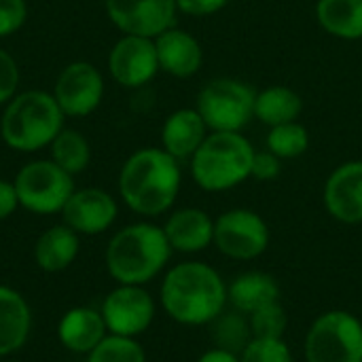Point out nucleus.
I'll return each instance as SVG.
<instances>
[{
	"label": "nucleus",
	"instance_id": "f257e3e1",
	"mask_svg": "<svg viewBox=\"0 0 362 362\" xmlns=\"http://www.w3.org/2000/svg\"><path fill=\"white\" fill-rule=\"evenodd\" d=\"M159 301L174 322L204 327L227 310V282L208 263L182 261L165 272Z\"/></svg>",
	"mask_w": 362,
	"mask_h": 362
},
{
	"label": "nucleus",
	"instance_id": "f03ea898",
	"mask_svg": "<svg viewBox=\"0 0 362 362\" xmlns=\"http://www.w3.org/2000/svg\"><path fill=\"white\" fill-rule=\"evenodd\" d=\"M182 172L178 159L163 148H140L127 157L119 172V193L125 206L140 216L168 212L180 193Z\"/></svg>",
	"mask_w": 362,
	"mask_h": 362
},
{
	"label": "nucleus",
	"instance_id": "7ed1b4c3",
	"mask_svg": "<svg viewBox=\"0 0 362 362\" xmlns=\"http://www.w3.org/2000/svg\"><path fill=\"white\" fill-rule=\"evenodd\" d=\"M163 227L134 223L119 229L106 246V269L117 284L144 286L155 280L172 257Z\"/></svg>",
	"mask_w": 362,
	"mask_h": 362
},
{
	"label": "nucleus",
	"instance_id": "20e7f679",
	"mask_svg": "<svg viewBox=\"0 0 362 362\" xmlns=\"http://www.w3.org/2000/svg\"><path fill=\"white\" fill-rule=\"evenodd\" d=\"M64 112L53 93L32 89L15 95L0 121L4 144L19 153H34L49 146L64 129Z\"/></svg>",
	"mask_w": 362,
	"mask_h": 362
},
{
	"label": "nucleus",
	"instance_id": "39448f33",
	"mask_svg": "<svg viewBox=\"0 0 362 362\" xmlns=\"http://www.w3.org/2000/svg\"><path fill=\"white\" fill-rule=\"evenodd\" d=\"M255 146L242 132H210L191 157V174L208 193L229 191L250 178Z\"/></svg>",
	"mask_w": 362,
	"mask_h": 362
},
{
	"label": "nucleus",
	"instance_id": "423d86ee",
	"mask_svg": "<svg viewBox=\"0 0 362 362\" xmlns=\"http://www.w3.org/2000/svg\"><path fill=\"white\" fill-rule=\"evenodd\" d=\"M305 362H362V320L352 312L320 314L303 339Z\"/></svg>",
	"mask_w": 362,
	"mask_h": 362
},
{
	"label": "nucleus",
	"instance_id": "0eeeda50",
	"mask_svg": "<svg viewBox=\"0 0 362 362\" xmlns=\"http://www.w3.org/2000/svg\"><path fill=\"white\" fill-rule=\"evenodd\" d=\"M257 91L238 78H214L197 95V112L210 132H242L255 117Z\"/></svg>",
	"mask_w": 362,
	"mask_h": 362
},
{
	"label": "nucleus",
	"instance_id": "6e6552de",
	"mask_svg": "<svg viewBox=\"0 0 362 362\" xmlns=\"http://www.w3.org/2000/svg\"><path fill=\"white\" fill-rule=\"evenodd\" d=\"M19 206L32 214H62L66 202L74 193V178L51 159L25 163L15 176Z\"/></svg>",
	"mask_w": 362,
	"mask_h": 362
},
{
	"label": "nucleus",
	"instance_id": "1a4fd4ad",
	"mask_svg": "<svg viewBox=\"0 0 362 362\" xmlns=\"http://www.w3.org/2000/svg\"><path fill=\"white\" fill-rule=\"evenodd\" d=\"M216 250L233 261H255L269 246V227L261 214L248 208H233L214 218Z\"/></svg>",
	"mask_w": 362,
	"mask_h": 362
},
{
	"label": "nucleus",
	"instance_id": "9d476101",
	"mask_svg": "<svg viewBox=\"0 0 362 362\" xmlns=\"http://www.w3.org/2000/svg\"><path fill=\"white\" fill-rule=\"evenodd\" d=\"M155 299L144 286L136 284H117L112 288L100 308V314L106 322V329L110 335L121 337H138L155 320Z\"/></svg>",
	"mask_w": 362,
	"mask_h": 362
},
{
	"label": "nucleus",
	"instance_id": "9b49d317",
	"mask_svg": "<svg viewBox=\"0 0 362 362\" xmlns=\"http://www.w3.org/2000/svg\"><path fill=\"white\" fill-rule=\"evenodd\" d=\"M110 21L123 34L157 38L176 25V0H106Z\"/></svg>",
	"mask_w": 362,
	"mask_h": 362
},
{
	"label": "nucleus",
	"instance_id": "f8f14e48",
	"mask_svg": "<svg viewBox=\"0 0 362 362\" xmlns=\"http://www.w3.org/2000/svg\"><path fill=\"white\" fill-rule=\"evenodd\" d=\"M53 98L66 117H87L104 98V78L93 64L72 62L59 72Z\"/></svg>",
	"mask_w": 362,
	"mask_h": 362
},
{
	"label": "nucleus",
	"instance_id": "ddd939ff",
	"mask_svg": "<svg viewBox=\"0 0 362 362\" xmlns=\"http://www.w3.org/2000/svg\"><path fill=\"white\" fill-rule=\"evenodd\" d=\"M110 76L127 89L142 87L155 78L159 72V59L155 49V38L125 34L115 42L108 55Z\"/></svg>",
	"mask_w": 362,
	"mask_h": 362
},
{
	"label": "nucleus",
	"instance_id": "4468645a",
	"mask_svg": "<svg viewBox=\"0 0 362 362\" xmlns=\"http://www.w3.org/2000/svg\"><path fill=\"white\" fill-rule=\"evenodd\" d=\"M119 214V206L115 197L95 187L74 189L70 199L62 210L64 225H68L78 235H98L108 231Z\"/></svg>",
	"mask_w": 362,
	"mask_h": 362
},
{
	"label": "nucleus",
	"instance_id": "2eb2a0df",
	"mask_svg": "<svg viewBox=\"0 0 362 362\" xmlns=\"http://www.w3.org/2000/svg\"><path fill=\"white\" fill-rule=\"evenodd\" d=\"M327 212L344 225L362 223V159L337 165L322 191Z\"/></svg>",
	"mask_w": 362,
	"mask_h": 362
},
{
	"label": "nucleus",
	"instance_id": "dca6fc26",
	"mask_svg": "<svg viewBox=\"0 0 362 362\" xmlns=\"http://www.w3.org/2000/svg\"><path fill=\"white\" fill-rule=\"evenodd\" d=\"M159 70L176 76V78H189L195 72H199L204 64V51L199 40L180 28H170L161 32L155 38Z\"/></svg>",
	"mask_w": 362,
	"mask_h": 362
},
{
	"label": "nucleus",
	"instance_id": "f3484780",
	"mask_svg": "<svg viewBox=\"0 0 362 362\" xmlns=\"http://www.w3.org/2000/svg\"><path fill=\"white\" fill-rule=\"evenodd\" d=\"M163 233L172 250L195 255L214 242V218L202 208H178L168 216Z\"/></svg>",
	"mask_w": 362,
	"mask_h": 362
},
{
	"label": "nucleus",
	"instance_id": "a211bd4d",
	"mask_svg": "<svg viewBox=\"0 0 362 362\" xmlns=\"http://www.w3.org/2000/svg\"><path fill=\"white\" fill-rule=\"evenodd\" d=\"M108 335L100 310L78 305L68 310L57 322V339L72 354H89Z\"/></svg>",
	"mask_w": 362,
	"mask_h": 362
},
{
	"label": "nucleus",
	"instance_id": "6ab92c4d",
	"mask_svg": "<svg viewBox=\"0 0 362 362\" xmlns=\"http://www.w3.org/2000/svg\"><path fill=\"white\" fill-rule=\"evenodd\" d=\"M32 331V310L25 297L0 284V358L19 352Z\"/></svg>",
	"mask_w": 362,
	"mask_h": 362
},
{
	"label": "nucleus",
	"instance_id": "aec40b11",
	"mask_svg": "<svg viewBox=\"0 0 362 362\" xmlns=\"http://www.w3.org/2000/svg\"><path fill=\"white\" fill-rule=\"evenodd\" d=\"M210 129L197 108H180L172 112L161 127V148L174 159H191Z\"/></svg>",
	"mask_w": 362,
	"mask_h": 362
},
{
	"label": "nucleus",
	"instance_id": "412c9836",
	"mask_svg": "<svg viewBox=\"0 0 362 362\" xmlns=\"http://www.w3.org/2000/svg\"><path fill=\"white\" fill-rule=\"evenodd\" d=\"M229 305L242 314H252L280 301V284L267 272H244L227 284Z\"/></svg>",
	"mask_w": 362,
	"mask_h": 362
},
{
	"label": "nucleus",
	"instance_id": "4be33fe9",
	"mask_svg": "<svg viewBox=\"0 0 362 362\" xmlns=\"http://www.w3.org/2000/svg\"><path fill=\"white\" fill-rule=\"evenodd\" d=\"M81 250V238L68 225H55L42 231L34 246V261L47 274L68 269Z\"/></svg>",
	"mask_w": 362,
	"mask_h": 362
},
{
	"label": "nucleus",
	"instance_id": "5701e85b",
	"mask_svg": "<svg viewBox=\"0 0 362 362\" xmlns=\"http://www.w3.org/2000/svg\"><path fill=\"white\" fill-rule=\"evenodd\" d=\"M316 17L331 36L362 40V0H318Z\"/></svg>",
	"mask_w": 362,
	"mask_h": 362
},
{
	"label": "nucleus",
	"instance_id": "b1692460",
	"mask_svg": "<svg viewBox=\"0 0 362 362\" xmlns=\"http://www.w3.org/2000/svg\"><path fill=\"white\" fill-rule=\"evenodd\" d=\"M301 110H303L301 95L286 85H272L257 91L255 117L269 127L297 121Z\"/></svg>",
	"mask_w": 362,
	"mask_h": 362
},
{
	"label": "nucleus",
	"instance_id": "393cba45",
	"mask_svg": "<svg viewBox=\"0 0 362 362\" xmlns=\"http://www.w3.org/2000/svg\"><path fill=\"white\" fill-rule=\"evenodd\" d=\"M212 341L214 348L218 350H227L231 354H242L248 344L255 339L252 337V329L248 322V314H242L233 308L223 310L212 322Z\"/></svg>",
	"mask_w": 362,
	"mask_h": 362
},
{
	"label": "nucleus",
	"instance_id": "a878e982",
	"mask_svg": "<svg viewBox=\"0 0 362 362\" xmlns=\"http://www.w3.org/2000/svg\"><path fill=\"white\" fill-rule=\"evenodd\" d=\"M51 161H55L70 176H76L83 170H87V165L91 161L89 142L76 129L64 127L51 142Z\"/></svg>",
	"mask_w": 362,
	"mask_h": 362
},
{
	"label": "nucleus",
	"instance_id": "bb28decb",
	"mask_svg": "<svg viewBox=\"0 0 362 362\" xmlns=\"http://www.w3.org/2000/svg\"><path fill=\"white\" fill-rule=\"evenodd\" d=\"M308 148H310V132L299 121L276 125L267 134V151H272L282 161L284 159H297Z\"/></svg>",
	"mask_w": 362,
	"mask_h": 362
},
{
	"label": "nucleus",
	"instance_id": "cd10ccee",
	"mask_svg": "<svg viewBox=\"0 0 362 362\" xmlns=\"http://www.w3.org/2000/svg\"><path fill=\"white\" fill-rule=\"evenodd\" d=\"M87 362H146V352L138 339L108 333L87 354Z\"/></svg>",
	"mask_w": 362,
	"mask_h": 362
},
{
	"label": "nucleus",
	"instance_id": "c85d7f7f",
	"mask_svg": "<svg viewBox=\"0 0 362 362\" xmlns=\"http://www.w3.org/2000/svg\"><path fill=\"white\" fill-rule=\"evenodd\" d=\"M248 322L255 339H284L288 327V314L280 301H274L252 314H248Z\"/></svg>",
	"mask_w": 362,
	"mask_h": 362
},
{
	"label": "nucleus",
	"instance_id": "c756f323",
	"mask_svg": "<svg viewBox=\"0 0 362 362\" xmlns=\"http://www.w3.org/2000/svg\"><path fill=\"white\" fill-rule=\"evenodd\" d=\"M240 362H295L284 339H252L240 354Z\"/></svg>",
	"mask_w": 362,
	"mask_h": 362
},
{
	"label": "nucleus",
	"instance_id": "7c9ffc66",
	"mask_svg": "<svg viewBox=\"0 0 362 362\" xmlns=\"http://www.w3.org/2000/svg\"><path fill=\"white\" fill-rule=\"evenodd\" d=\"M28 17L25 0H0V38L15 34Z\"/></svg>",
	"mask_w": 362,
	"mask_h": 362
},
{
	"label": "nucleus",
	"instance_id": "2f4dec72",
	"mask_svg": "<svg viewBox=\"0 0 362 362\" xmlns=\"http://www.w3.org/2000/svg\"><path fill=\"white\" fill-rule=\"evenodd\" d=\"M19 85V68L11 53L0 49V106L15 98Z\"/></svg>",
	"mask_w": 362,
	"mask_h": 362
},
{
	"label": "nucleus",
	"instance_id": "473e14b6",
	"mask_svg": "<svg viewBox=\"0 0 362 362\" xmlns=\"http://www.w3.org/2000/svg\"><path fill=\"white\" fill-rule=\"evenodd\" d=\"M282 172V159L276 157L272 151H255L252 157V170H250V178L267 182V180H276Z\"/></svg>",
	"mask_w": 362,
	"mask_h": 362
},
{
	"label": "nucleus",
	"instance_id": "72a5a7b5",
	"mask_svg": "<svg viewBox=\"0 0 362 362\" xmlns=\"http://www.w3.org/2000/svg\"><path fill=\"white\" fill-rule=\"evenodd\" d=\"M229 0H176V6L180 13L193 15V17H206L214 15L221 8H225Z\"/></svg>",
	"mask_w": 362,
	"mask_h": 362
},
{
	"label": "nucleus",
	"instance_id": "f704fd0d",
	"mask_svg": "<svg viewBox=\"0 0 362 362\" xmlns=\"http://www.w3.org/2000/svg\"><path fill=\"white\" fill-rule=\"evenodd\" d=\"M17 208H19V199H17L15 185L8 180H0V221L8 218Z\"/></svg>",
	"mask_w": 362,
	"mask_h": 362
},
{
	"label": "nucleus",
	"instance_id": "c9c22d12",
	"mask_svg": "<svg viewBox=\"0 0 362 362\" xmlns=\"http://www.w3.org/2000/svg\"><path fill=\"white\" fill-rule=\"evenodd\" d=\"M197 362H240L238 354H231L227 350H218V348H210L208 352H204Z\"/></svg>",
	"mask_w": 362,
	"mask_h": 362
},
{
	"label": "nucleus",
	"instance_id": "e433bc0d",
	"mask_svg": "<svg viewBox=\"0 0 362 362\" xmlns=\"http://www.w3.org/2000/svg\"><path fill=\"white\" fill-rule=\"evenodd\" d=\"M6 362H19V361H6Z\"/></svg>",
	"mask_w": 362,
	"mask_h": 362
}]
</instances>
